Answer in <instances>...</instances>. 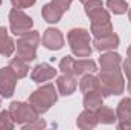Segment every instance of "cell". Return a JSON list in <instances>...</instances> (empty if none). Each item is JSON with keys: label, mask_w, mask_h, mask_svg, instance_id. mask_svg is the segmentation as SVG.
<instances>
[{"label": "cell", "mask_w": 131, "mask_h": 130, "mask_svg": "<svg viewBox=\"0 0 131 130\" xmlns=\"http://www.w3.org/2000/svg\"><path fill=\"white\" fill-rule=\"evenodd\" d=\"M0 106H2V101H0Z\"/></svg>", "instance_id": "34"}, {"label": "cell", "mask_w": 131, "mask_h": 130, "mask_svg": "<svg viewBox=\"0 0 131 130\" xmlns=\"http://www.w3.org/2000/svg\"><path fill=\"white\" fill-rule=\"evenodd\" d=\"M99 124V119L96 116V112L92 110V109H85L79 113L78 119H76V126L82 130H90L95 129Z\"/></svg>", "instance_id": "15"}, {"label": "cell", "mask_w": 131, "mask_h": 130, "mask_svg": "<svg viewBox=\"0 0 131 130\" xmlns=\"http://www.w3.org/2000/svg\"><path fill=\"white\" fill-rule=\"evenodd\" d=\"M95 112H96V116H98L99 123H102V124H114L117 121L116 113L113 112V109H110V107H107L104 104L99 106L98 109H95Z\"/></svg>", "instance_id": "21"}, {"label": "cell", "mask_w": 131, "mask_h": 130, "mask_svg": "<svg viewBox=\"0 0 131 130\" xmlns=\"http://www.w3.org/2000/svg\"><path fill=\"white\" fill-rule=\"evenodd\" d=\"M121 63H122V58L117 52L107 51L105 54L99 57L101 69H116V67H121Z\"/></svg>", "instance_id": "18"}, {"label": "cell", "mask_w": 131, "mask_h": 130, "mask_svg": "<svg viewBox=\"0 0 131 130\" xmlns=\"http://www.w3.org/2000/svg\"><path fill=\"white\" fill-rule=\"evenodd\" d=\"M17 80L18 77L11 66H5L0 69V95L3 98H11L14 95Z\"/></svg>", "instance_id": "9"}, {"label": "cell", "mask_w": 131, "mask_h": 130, "mask_svg": "<svg viewBox=\"0 0 131 130\" xmlns=\"http://www.w3.org/2000/svg\"><path fill=\"white\" fill-rule=\"evenodd\" d=\"M37 0H11L12 6L17 8V9H25V8H31L35 5Z\"/></svg>", "instance_id": "26"}, {"label": "cell", "mask_w": 131, "mask_h": 130, "mask_svg": "<svg viewBox=\"0 0 131 130\" xmlns=\"http://www.w3.org/2000/svg\"><path fill=\"white\" fill-rule=\"evenodd\" d=\"M67 41L70 51L75 57L89 58L93 54V48L90 43V32L84 28H73L67 32Z\"/></svg>", "instance_id": "3"}, {"label": "cell", "mask_w": 131, "mask_h": 130, "mask_svg": "<svg viewBox=\"0 0 131 130\" xmlns=\"http://www.w3.org/2000/svg\"><path fill=\"white\" fill-rule=\"evenodd\" d=\"M44 127H46V121H44V119H41V118H37V119H34V121H31V123L25 124V126H23V130L44 129Z\"/></svg>", "instance_id": "25"}, {"label": "cell", "mask_w": 131, "mask_h": 130, "mask_svg": "<svg viewBox=\"0 0 131 130\" xmlns=\"http://www.w3.org/2000/svg\"><path fill=\"white\" fill-rule=\"evenodd\" d=\"M122 67H124V69H122V70H124V73L127 75V80L131 81V58H130V57L122 63Z\"/></svg>", "instance_id": "28"}, {"label": "cell", "mask_w": 131, "mask_h": 130, "mask_svg": "<svg viewBox=\"0 0 131 130\" xmlns=\"http://www.w3.org/2000/svg\"><path fill=\"white\" fill-rule=\"evenodd\" d=\"M127 55H128V57L131 58V46L128 48V49H127Z\"/></svg>", "instance_id": "29"}, {"label": "cell", "mask_w": 131, "mask_h": 130, "mask_svg": "<svg viewBox=\"0 0 131 130\" xmlns=\"http://www.w3.org/2000/svg\"><path fill=\"white\" fill-rule=\"evenodd\" d=\"M41 43L49 51H60L64 46V35L57 28H47L43 34Z\"/></svg>", "instance_id": "11"}, {"label": "cell", "mask_w": 131, "mask_h": 130, "mask_svg": "<svg viewBox=\"0 0 131 130\" xmlns=\"http://www.w3.org/2000/svg\"><path fill=\"white\" fill-rule=\"evenodd\" d=\"M107 8L116 15H122L128 11V3L125 0H107Z\"/></svg>", "instance_id": "23"}, {"label": "cell", "mask_w": 131, "mask_h": 130, "mask_svg": "<svg viewBox=\"0 0 131 130\" xmlns=\"http://www.w3.org/2000/svg\"><path fill=\"white\" fill-rule=\"evenodd\" d=\"M79 90L84 94L87 92H96L101 90V86H99V78L92 75V73H87V75H82L81 81H79Z\"/></svg>", "instance_id": "19"}, {"label": "cell", "mask_w": 131, "mask_h": 130, "mask_svg": "<svg viewBox=\"0 0 131 130\" xmlns=\"http://www.w3.org/2000/svg\"><path fill=\"white\" fill-rule=\"evenodd\" d=\"M58 99L57 94V87L53 84H44L41 87H38L37 90H34L29 97V103L32 104V107L41 115L46 113Z\"/></svg>", "instance_id": "4"}, {"label": "cell", "mask_w": 131, "mask_h": 130, "mask_svg": "<svg viewBox=\"0 0 131 130\" xmlns=\"http://www.w3.org/2000/svg\"><path fill=\"white\" fill-rule=\"evenodd\" d=\"M63 11H60L52 2L50 3H46L44 6H43V9H41V15H43V18L47 22V23H50V25H55V23H58L61 18H63Z\"/></svg>", "instance_id": "17"}, {"label": "cell", "mask_w": 131, "mask_h": 130, "mask_svg": "<svg viewBox=\"0 0 131 130\" xmlns=\"http://www.w3.org/2000/svg\"><path fill=\"white\" fill-rule=\"evenodd\" d=\"M8 110H9L14 123L18 124V126H25V124L34 121V119L40 118V113L34 109L31 103L14 101V103H11V106H9Z\"/></svg>", "instance_id": "7"}, {"label": "cell", "mask_w": 131, "mask_h": 130, "mask_svg": "<svg viewBox=\"0 0 131 130\" xmlns=\"http://www.w3.org/2000/svg\"><path fill=\"white\" fill-rule=\"evenodd\" d=\"M76 87H78V83H76V80H75L73 75L63 73L61 77L57 78V89H58V92H60L61 95H64V97H69V95L75 94Z\"/></svg>", "instance_id": "14"}, {"label": "cell", "mask_w": 131, "mask_h": 130, "mask_svg": "<svg viewBox=\"0 0 131 130\" xmlns=\"http://www.w3.org/2000/svg\"><path fill=\"white\" fill-rule=\"evenodd\" d=\"M72 2H73V0H52V3H53L60 11H63V12H66V11L70 8Z\"/></svg>", "instance_id": "27"}, {"label": "cell", "mask_w": 131, "mask_h": 130, "mask_svg": "<svg viewBox=\"0 0 131 130\" xmlns=\"http://www.w3.org/2000/svg\"><path fill=\"white\" fill-rule=\"evenodd\" d=\"M15 51V41L9 37L8 29L5 26H0V55L11 57Z\"/></svg>", "instance_id": "16"}, {"label": "cell", "mask_w": 131, "mask_h": 130, "mask_svg": "<svg viewBox=\"0 0 131 130\" xmlns=\"http://www.w3.org/2000/svg\"><path fill=\"white\" fill-rule=\"evenodd\" d=\"M119 43H121L119 35L114 34V32H111V34H108V35L95 38L92 44H93V48H95L96 51H99V52H107V51L116 49V48L119 46Z\"/></svg>", "instance_id": "13"}, {"label": "cell", "mask_w": 131, "mask_h": 130, "mask_svg": "<svg viewBox=\"0 0 131 130\" xmlns=\"http://www.w3.org/2000/svg\"><path fill=\"white\" fill-rule=\"evenodd\" d=\"M79 2H81L82 5H85V3H87V2H90V0H79Z\"/></svg>", "instance_id": "31"}, {"label": "cell", "mask_w": 131, "mask_h": 130, "mask_svg": "<svg viewBox=\"0 0 131 130\" xmlns=\"http://www.w3.org/2000/svg\"><path fill=\"white\" fill-rule=\"evenodd\" d=\"M60 70L63 73H69V75H73V77H82V75L93 73L95 70H98V66H96V61L92 60L90 57L75 60L73 57L66 55L60 61Z\"/></svg>", "instance_id": "5"}, {"label": "cell", "mask_w": 131, "mask_h": 130, "mask_svg": "<svg viewBox=\"0 0 131 130\" xmlns=\"http://www.w3.org/2000/svg\"><path fill=\"white\" fill-rule=\"evenodd\" d=\"M82 103H84V107H85V109L95 110V109H98L99 106L104 104V97H102L101 90H96V92H87V94H84Z\"/></svg>", "instance_id": "20"}, {"label": "cell", "mask_w": 131, "mask_h": 130, "mask_svg": "<svg viewBox=\"0 0 131 130\" xmlns=\"http://www.w3.org/2000/svg\"><path fill=\"white\" fill-rule=\"evenodd\" d=\"M57 77V69L49 63H40L32 69L31 72V80L34 83H44Z\"/></svg>", "instance_id": "12"}, {"label": "cell", "mask_w": 131, "mask_h": 130, "mask_svg": "<svg viewBox=\"0 0 131 130\" xmlns=\"http://www.w3.org/2000/svg\"><path fill=\"white\" fill-rule=\"evenodd\" d=\"M85 14L90 18V32L95 38L104 37L113 32V23L110 12L104 8L102 0H90L84 5Z\"/></svg>", "instance_id": "1"}, {"label": "cell", "mask_w": 131, "mask_h": 130, "mask_svg": "<svg viewBox=\"0 0 131 130\" xmlns=\"http://www.w3.org/2000/svg\"><path fill=\"white\" fill-rule=\"evenodd\" d=\"M34 26V20L25 14L21 9H17V8H12L9 11V28H11V32L14 35H23V34L32 31Z\"/></svg>", "instance_id": "8"}, {"label": "cell", "mask_w": 131, "mask_h": 130, "mask_svg": "<svg viewBox=\"0 0 131 130\" xmlns=\"http://www.w3.org/2000/svg\"><path fill=\"white\" fill-rule=\"evenodd\" d=\"M117 129L131 130V98H124L116 107Z\"/></svg>", "instance_id": "10"}, {"label": "cell", "mask_w": 131, "mask_h": 130, "mask_svg": "<svg viewBox=\"0 0 131 130\" xmlns=\"http://www.w3.org/2000/svg\"><path fill=\"white\" fill-rule=\"evenodd\" d=\"M98 78H99V86H101V94H102L104 98L124 94L125 81H124L121 67H116V69H101Z\"/></svg>", "instance_id": "2"}, {"label": "cell", "mask_w": 131, "mask_h": 130, "mask_svg": "<svg viewBox=\"0 0 131 130\" xmlns=\"http://www.w3.org/2000/svg\"><path fill=\"white\" fill-rule=\"evenodd\" d=\"M9 66H11V67H12V70L17 73L18 80H20V78H25V77L29 73V63H28L26 60L20 58L18 55H17V57H14V58H11Z\"/></svg>", "instance_id": "22"}, {"label": "cell", "mask_w": 131, "mask_h": 130, "mask_svg": "<svg viewBox=\"0 0 131 130\" xmlns=\"http://www.w3.org/2000/svg\"><path fill=\"white\" fill-rule=\"evenodd\" d=\"M15 126L9 110H2L0 112V130H12Z\"/></svg>", "instance_id": "24"}, {"label": "cell", "mask_w": 131, "mask_h": 130, "mask_svg": "<svg viewBox=\"0 0 131 130\" xmlns=\"http://www.w3.org/2000/svg\"><path fill=\"white\" fill-rule=\"evenodd\" d=\"M128 92L131 94V81H128Z\"/></svg>", "instance_id": "30"}, {"label": "cell", "mask_w": 131, "mask_h": 130, "mask_svg": "<svg viewBox=\"0 0 131 130\" xmlns=\"http://www.w3.org/2000/svg\"><path fill=\"white\" fill-rule=\"evenodd\" d=\"M40 34L37 31H29V32L20 35V38L15 43V49H17V55L23 60H26L28 63L34 61L37 58V48L40 44Z\"/></svg>", "instance_id": "6"}, {"label": "cell", "mask_w": 131, "mask_h": 130, "mask_svg": "<svg viewBox=\"0 0 131 130\" xmlns=\"http://www.w3.org/2000/svg\"><path fill=\"white\" fill-rule=\"evenodd\" d=\"M0 5H2V0H0Z\"/></svg>", "instance_id": "33"}, {"label": "cell", "mask_w": 131, "mask_h": 130, "mask_svg": "<svg viewBox=\"0 0 131 130\" xmlns=\"http://www.w3.org/2000/svg\"><path fill=\"white\" fill-rule=\"evenodd\" d=\"M128 18H130V22H131V8H130V11H128Z\"/></svg>", "instance_id": "32"}]
</instances>
